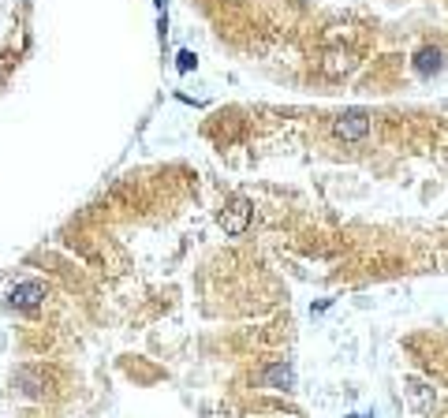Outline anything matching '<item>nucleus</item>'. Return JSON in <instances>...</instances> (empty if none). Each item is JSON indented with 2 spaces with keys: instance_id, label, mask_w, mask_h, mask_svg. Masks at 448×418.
<instances>
[{
  "instance_id": "nucleus-2",
  "label": "nucleus",
  "mask_w": 448,
  "mask_h": 418,
  "mask_svg": "<svg viewBox=\"0 0 448 418\" xmlns=\"http://www.w3.org/2000/svg\"><path fill=\"white\" fill-rule=\"evenodd\" d=\"M250 213H255V209H250V202H247V198H235L232 206L221 213V228H224V235H243V232H247Z\"/></svg>"
},
{
  "instance_id": "nucleus-3",
  "label": "nucleus",
  "mask_w": 448,
  "mask_h": 418,
  "mask_svg": "<svg viewBox=\"0 0 448 418\" xmlns=\"http://www.w3.org/2000/svg\"><path fill=\"white\" fill-rule=\"evenodd\" d=\"M261 388H273V392H292L295 388V370L288 362H273L261 370Z\"/></svg>"
},
{
  "instance_id": "nucleus-9",
  "label": "nucleus",
  "mask_w": 448,
  "mask_h": 418,
  "mask_svg": "<svg viewBox=\"0 0 448 418\" xmlns=\"http://www.w3.org/2000/svg\"><path fill=\"white\" fill-rule=\"evenodd\" d=\"M351 418H366V415H351Z\"/></svg>"
},
{
  "instance_id": "nucleus-1",
  "label": "nucleus",
  "mask_w": 448,
  "mask_h": 418,
  "mask_svg": "<svg viewBox=\"0 0 448 418\" xmlns=\"http://www.w3.org/2000/svg\"><path fill=\"white\" fill-rule=\"evenodd\" d=\"M333 135L344 142H362L370 135V113L366 108H348L333 119Z\"/></svg>"
},
{
  "instance_id": "nucleus-4",
  "label": "nucleus",
  "mask_w": 448,
  "mask_h": 418,
  "mask_svg": "<svg viewBox=\"0 0 448 418\" xmlns=\"http://www.w3.org/2000/svg\"><path fill=\"white\" fill-rule=\"evenodd\" d=\"M12 306H19V310H34V306H41V299H45V284L41 280H23V284L12 288Z\"/></svg>"
},
{
  "instance_id": "nucleus-8",
  "label": "nucleus",
  "mask_w": 448,
  "mask_h": 418,
  "mask_svg": "<svg viewBox=\"0 0 448 418\" xmlns=\"http://www.w3.org/2000/svg\"><path fill=\"white\" fill-rule=\"evenodd\" d=\"M194 64H198V60H194L191 49H183V53L176 56V67H180V71H194Z\"/></svg>"
},
{
  "instance_id": "nucleus-7",
  "label": "nucleus",
  "mask_w": 448,
  "mask_h": 418,
  "mask_svg": "<svg viewBox=\"0 0 448 418\" xmlns=\"http://www.w3.org/2000/svg\"><path fill=\"white\" fill-rule=\"evenodd\" d=\"M15 388H19L23 396H41V378L30 370H19L15 373Z\"/></svg>"
},
{
  "instance_id": "nucleus-5",
  "label": "nucleus",
  "mask_w": 448,
  "mask_h": 418,
  "mask_svg": "<svg viewBox=\"0 0 448 418\" xmlns=\"http://www.w3.org/2000/svg\"><path fill=\"white\" fill-rule=\"evenodd\" d=\"M403 392H408L411 407H415L418 415H429V411H434V388H429L422 378H403Z\"/></svg>"
},
{
  "instance_id": "nucleus-6",
  "label": "nucleus",
  "mask_w": 448,
  "mask_h": 418,
  "mask_svg": "<svg viewBox=\"0 0 448 418\" xmlns=\"http://www.w3.org/2000/svg\"><path fill=\"white\" fill-rule=\"evenodd\" d=\"M441 49H437V45H422L418 49V53H415V71L422 75V79H429V75H437V71H441Z\"/></svg>"
}]
</instances>
